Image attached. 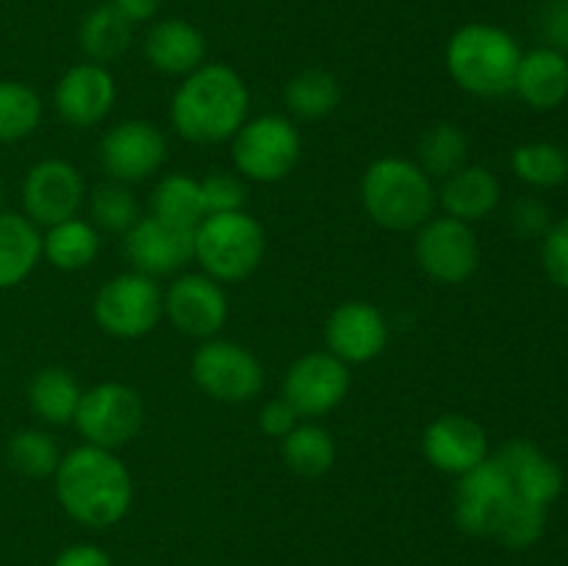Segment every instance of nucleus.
I'll return each instance as SVG.
<instances>
[{
    "label": "nucleus",
    "mask_w": 568,
    "mask_h": 566,
    "mask_svg": "<svg viewBox=\"0 0 568 566\" xmlns=\"http://www.w3.org/2000/svg\"><path fill=\"white\" fill-rule=\"evenodd\" d=\"M521 53L514 33L491 22H469L449 37L444 64L455 87L475 98H503L514 92Z\"/></svg>",
    "instance_id": "4"
},
{
    "label": "nucleus",
    "mask_w": 568,
    "mask_h": 566,
    "mask_svg": "<svg viewBox=\"0 0 568 566\" xmlns=\"http://www.w3.org/2000/svg\"><path fill=\"white\" fill-rule=\"evenodd\" d=\"M55 499L72 522L105 530L122 522L133 503V477L114 449L81 444L61 455L53 475Z\"/></svg>",
    "instance_id": "1"
},
{
    "label": "nucleus",
    "mask_w": 568,
    "mask_h": 566,
    "mask_svg": "<svg viewBox=\"0 0 568 566\" xmlns=\"http://www.w3.org/2000/svg\"><path fill=\"white\" fill-rule=\"evenodd\" d=\"M349 386V366L327 350H314L292 361L283 377L281 397L297 411L300 420H316L336 411L347 400Z\"/></svg>",
    "instance_id": "12"
},
{
    "label": "nucleus",
    "mask_w": 568,
    "mask_h": 566,
    "mask_svg": "<svg viewBox=\"0 0 568 566\" xmlns=\"http://www.w3.org/2000/svg\"><path fill=\"white\" fill-rule=\"evenodd\" d=\"M283 103H286L288 114L297 120H325L342 105V83L333 72L322 70V67H308L288 78L286 89H283Z\"/></svg>",
    "instance_id": "29"
},
{
    "label": "nucleus",
    "mask_w": 568,
    "mask_h": 566,
    "mask_svg": "<svg viewBox=\"0 0 568 566\" xmlns=\"http://www.w3.org/2000/svg\"><path fill=\"white\" fill-rule=\"evenodd\" d=\"M414 255L427 277L444 286L469 281L480 266V242L475 228L447 214H433L414 231Z\"/></svg>",
    "instance_id": "11"
},
{
    "label": "nucleus",
    "mask_w": 568,
    "mask_h": 566,
    "mask_svg": "<svg viewBox=\"0 0 568 566\" xmlns=\"http://www.w3.org/2000/svg\"><path fill=\"white\" fill-rule=\"evenodd\" d=\"M144 59L161 75L186 78L205 64L209 42L194 22L181 17L155 20L144 33Z\"/></svg>",
    "instance_id": "20"
},
{
    "label": "nucleus",
    "mask_w": 568,
    "mask_h": 566,
    "mask_svg": "<svg viewBox=\"0 0 568 566\" xmlns=\"http://www.w3.org/2000/svg\"><path fill=\"white\" fill-rule=\"evenodd\" d=\"M122 250L133 272L153 277H172L194 261V231L166 225L159 216H139L136 225L122 236Z\"/></svg>",
    "instance_id": "16"
},
{
    "label": "nucleus",
    "mask_w": 568,
    "mask_h": 566,
    "mask_svg": "<svg viewBox=\"0 0 568 566\" xmlns=\"http://www.w3.org/2000/svg\"><path fill=\"white\" fill-rule=\"evenodd\" d=\"M42 261V228L26 214L0 209V292L20 286Z\"/></svg>",
    "instance_id": "24"
},
{
    "label": "nucleus",
    "mask_w": 568,
    "mask_h": 566,
    "mask_svg": "<svg viewBox=\"0 0 568 566\" xmlns=\"http://www.w3.org/2000/svg\"><path fill=\"white\" fill-rule=\"evenodd\" d=\"M42 122V100L28 83L0 81V144L22 142Z\"/></svg>",
    "instance_id": "34"
},
{
    "label": "nucleus",
    "mask_w": 568,
    "mask_h": 566,
    "mask_svg": "<svg viewBox=\"0 0 568 566\" xmlns=\"http://www.w3.org/2000/svg\"><path fill=\"white\" fill-rule=\"evenodd\" d=\"M508 216L510 225H514V231L519 233V236H544V233L549 231V225H552L547 203L538 198H519L510 205Z\"/></svg>",
    "instance_id": "39"
},
{
    "label": "nucleus",
    "mask_w": 568,
    "mask_h": 566,
    "mask_svg": "<svg viewBox=\"0 0 568 566\" xmlns=\"http://www.w3.org/2000/svg\"><path fill=\"white\" fill-rule=\"evenodd\" d=\"M466 155H469L466 133L455 122L438 120L422 131L414 161L433 181H444L453 172H458L460 166H466Z\"/></svg>",
    "instance_id": "31"
},
{
    "label": "nucleus",
    "mask_w": 568,
    "mask_h": 566,
    "mask_svg": "<svg viewBox=\"0 0 568 566\" xmlns=\"http://www.w3.org/2000/svg\"><path fill=\"white\" fill-rule=\"evenodd\" d=\"M83 388L64 366H44L28 383V405L48 425H72Z\"/></svg>",
    "instance_id": "25"
},
{
    "label": "nucleus",
    "mask_w": 568,
    "mask_h": 566,
    "mask_svg": "<svg viewBox=\"0 0 568 566\" xmlns=\"http://www.w3.org/2000/svg\"><path fill=\"white\" fill-rule=\"evenodd\" d=\"M283 464L300 477H322L336 464V442L331 431L311 420H300L288 436L281 438Z\"/></svg>",
    "instance_id": "30"
},
{
    "label": "nucleus",
    "mask_w": 568,
    "mask_h": 566,
    "mask_svg": "<svg viewBox=\"0 0 568 566\" xmlns=\"http://www.w3.org/2000/svg\"><path fill=\"white\" fill-rule=\"evenodd\" d=\"M61 447L42 427L17 431L6 444V461L14 472L26 477H53L61 464Z\"/></svg>",
    "instance_id": "33"
},
{
    "label": "nucleus",
    "mask_w": 568,
    "mask_h": 566,
    "mask_svg": "<svg viewBox=\"0 0 568 566\" xmlns=\"http://www.w3.org/2000/svg\"><path fill=\"white\" fill-rule=\"evenodd\" d=\"M150 214L159 216L166 225L194 231L209 216L200 178L186 175V172H166L164 178H159L153 194H150Z\"/></svg>",
    "instance_id": "28"
},
{
    "label": "nucleus",
    "mask_w": 568,
    "mask_h": 566,
    "mask_svg": "<svg viewBox=\"0 0 568 566\" xmlns=\"http://www.w3.org/2000/svg\"><path fill=\"white\" fill-rule=\"evenodd\" d=\"M20 194L22 214L37 228H50L78 216L87 200V181L70 161L44 159L26 172Z\"/></svg>",
    "instance_id": "15"
},
{
    "label": "nucleus",
    "mask_w": 568,
    "mask_h": 566,
    "mask_svg": "<svg viewBox=\"0 0 568 566\" xmlns=\"http://www.w3.org/2000/svg\"><path fill=\"white\" fill-rule=\"evenodd\" d=\"M503 200V183L488 166L466 164L438 186V205L447 216L475 225L497 211Z\"/></svg>",
    "instance_id": "22"
},
{
    "label": "nucleus",
    "mask_w": 568,
    "mask_h": 566,
    "mask_svg": "<svg viewBox=\"0 0 568 566\" xmlns=\"http://www.w3.org/2000/svg\"><path fill=\"white\" fill-rule=\"evenodd\" d=\"M494 455L503 464L516 497L525 499V503L549 508L564 492V472L555 464L552 455L544 453L538 444L527 442V438H516V442H508Z\"/></svg>",
    "instance_id": "21"
},
{
    "label": "nucleus",
    "mask_w": 568,
    "mask_h": 566,
    "mask_svg": "<svg viewBox=\"0 0 568 566\" xmlns=\"http://www.w3.org/2000/svg\"><path fill=\"white\" fill-rule=\"evenodd\" d=\"M266 253L264 225L247 211L209 214L194 228V261L216 283H242Z\"/></svg>",
    "instance_id": "5"
},
{
    "label": "nucleus",
    "mask_w": 568,
    "mask_h": 566,
    "mask_svg": "<svg viewBox=\"0 0 568 566\" xmlns=\"http://www.w3.org/2000/svg\"><path fill=\"white\" fill-rule=\"evenodd\" d=\"M100 255V231L83 216L50 225L42 231V259L61 272H78Z\"/></svg>",
    "instance_id": "27"
},
{
    "label": "nucleus",
    "mask_w": 568,
    "mask_h": 566,
    "mask_svg": "<svg viewBox=\"0 0 568 566\" xmlns=\"http://www.w3.org/2000/svg\"><path fill=\"white\" fill-rule=\"evenodd\" d=\"M0 205H3V181H0Z\"/></svg>",
    "instance_id": "44"
},
{
    "label": "nucleus",
    "mask_w": 568,
    "mask_h": 566,
    "mask_svg": "<svg viewBox=\"0 0 568 566\" xmlns=\"http://www.w3.org/2000/svg\"><path fill=\"white\" fill-rule=\"evenodd\" d=\"M53 566H114V560H111V555L105 553L103 547H98V544L81 542L61 549V553L55 555Z\"/></svg>",
    "instance_id": "42"
},
{
    "label": "nucleus",
    "mask_w": 568,
    "mask_h": 566,
    "mask_svg": "<svg viewBox=\"0 0 568 566\" xmlns=\"http://www.w3.org/2000/svg\"><path fill=\"white\" fill-rule=\"evenodd\" d=\"M538 22L549 48L568 55V0H547Z\"/></svg>",
    "instance_id": "40"
},
{
    "label": "nucleus",
    "mask_w": 568,
    "mask_h": 566,
    "mask_svg": "<svg viewBox=\"0 0 568 566\" xmlns=\"http://www.w3.org/2000/svg\"><path fill=\"white\" fill-rule=\"evenodd\" d=\"M547 511L549 508H544V505L516 499L508 519L499 527L497 542H503L508 549H530L532 544L541 542L544 530H547Z\"/></svg>",
    "instance_id": "36"
},
{
    "label": "nucleus",
    "mask_w": 568,
    "mask_h": 566,
    "mask_svg": "<svg viewBox=\"0 0 568 566\" xmlns=\"http://www.w3.org/2000/svg\"><path fill=\"white\" fill-rule=\"evenodd\" d=\"M541 239V261L549 281L555 286L568 289V216L552 222Z\"/></svg>",
    "instance_id": "38"
},
{
    "label": "nucleus",
    "mask_w": 568,
    "mask_h": 566,
    "mask_svg": "<svg viewBox=\"0 0 568 566\" xmlns=\"http://www.w3.org/2000/svg\"><path fill=\"white\" fill-rule=\"evenodd\" d=\"M422 455L444 475H466L491 455L488 433L466 414H442L422 433Z\"/></svg>",
    "instance_id": "18"
},
{
    "label": "nucleus",
    "mask_w": 568,
    "mask_h": 566,
    "mask_svg": "<svg viewBox=\"0 0 568 566\" xmlns=\"http://www.w3.org/2000/svg\"><path fill=\"white\" fill-rule=\"evenodd\" d=\"M109 3H114V9L120 11L131 26H139V22H150L159 14L161 0H109Z\"/></svg>",
    "instance_id": "43"
},
{
    "label": "nucleus",
    "mask_w": 568,
    "mask_h": 566,
    "mask_svg": "<svg viewBox=\"0 0 568 566\" xmlns=\"http://www.w3.org/2000/svg\"><path fill=\"white\" fill-rule=\"evenodd\" d=\"M227 314H231V305H227L225 286L205 272H178L166 286L164 316L183 336L197 338V342L220 336Z\"/></svg>",
    "instance_id": "14"
},
{
    "label": "nucleus",
    "mask_w": 568,
    "mask_h": 566,
    "mask_svg": "<svg viewBox=\"0 0 568 566\" xmlns=\"http://www.w3.org/2000/svg\"><path fill=\"white\" fill-rule=\"evenodd\" d=\"M83 444L103 449H120L139 436L144 425V403L128 383L105 381L87 388L72 420Z\"/></svg>",
    "instance_id": "9"
},
{
    "label": "nucleus",
    "mask_w": 568,
    "mask_h": 566,
    "mask_svg": "<svg viewBox=\"0 0 568 566\" xmlns=\"http://www.w3.org/2000/svg\"><path fill=\"white\" fill-rule=\"evenodd\" d=\"M516 492L505 475L497 455H488L483 464L469 469L455 483L453 516L466 536L497 538L499 527L516 505Z\"/></svg>",
    "instance_id": "10"
},
{
    "label": "nucleus",
    "mask_w": 568,
    "mask_h": 566,
    "mask_svg": "<svg viewBox=\"0 0 568 566\" xmlns=\"http://www.w3.org/2000/svg\"><path fill=\"white\" fill-rule=\"evenodd\" d=\"M200 189H203L205 214H231V211H244L247 205V181L239 172H209L200 178Z\"/></svg>",
    "instance_id": "37"
},
{
    "label": "nucleus",
    "mask_w": 568,
    "mask_h": 566,
    "mask_svg": "<svg viewBox=\"0 0 568 566\" xmlns=\"http://www.w3.org/2000/svg\"><path fill=\"white\" fill-rule=\"evenodd\" d=\"M233 166L244 181L277 183L294 172L303 155V133L288 117L261 114L231 139Z\"/></svg>",
    "instance_id": "6"
},
{
    "label": "nucleus",
    "mask_w": 568,
    "mask_h": 566,
    "mask_svg": "<svg viewBox=\"0 0 568 566\" xmlns=\"http://www.w3.org/2000/svg\"><path fill=\"white\" fill-rule=\"evenodd\" d=\"M92 316L103 333L114 338H142L155 331L164 316V292L142 272H120L98 289Z\"/></svg>",
    "instance_id": "7"
},
{
    "label": "nucleus",
    "mask_w": 568,
    "mask_h": 566,
    "mask_svg": "<svg viewBox=\"0 0 568 566\" xmlns=\"http://www.w3.org/2000/svg\"><path fill=\"white\" fill-rule=\"evenodd\" d=\"M361 205L383 231L414 233L436 214V181L403 155H383L361 178Z\"/></svg>",
    "instance_id": "3"
},
{
    "label": "nucleus",
    "mask_w": 568,
    "mask_h": 566,
    "mask_svg": "<svg viewBox=\"0 0 568 566\" xmlns=\"http://www.w3.org/2000/svg\"><path fill=\"white\" fill-rule=\"evenodd\" d=\"M192 377L200 392L220 403H250L264 386L258 355L233 338H205L192 355Z\"/></svg>",
    "instance_id": "8"
},
{
    "label": "nucleus",
    "mask_w": 568,
    "mask_h": 566,
    "mask_svg": "<svg viewBox=\"0 0 568 566\" xmlns=\"http://www.w3.org/2000/svg\"><path fill=\"white\" fill-rule=\"evenodd\" d=\"M514 92L536 111H552L568 98V55L541 44L521 53Z\"/></svg>",
    "instance_id": "23"
},
{
    "label": "nucleus",
    "mask_w": 568,
    "mask_h": 566,
    "mask_svg": "<svg viewBox=\"0 0 568 566\" xmlns=\"http://www.w3.org/2000/svg\"><path fill=\"white\" fill-rule=\"evenodd\" d=\"M133 42V26L114 9V3H100L89 11L78 26V48L87 61L109 67L111 61L122 59Z\"/></svg>",
    "instance_id": "26"
},
{
    "label": "nucleus",
    "mask_w": 568,
    "mask_h": 566,
    "mask_svg": "<svg viewBox=\"0 0 568 566\" xmlns=\"http://www.w3.org/2000/svg\"><path fill=\"white\" fill-rule=\"evenodd\" d=\"M247 117V83L222 61H205L192 75L181 78L172 94V128L178 137L192 144L231 142Z\"/></svg>",
    "instance_id": "2"
},
{
    "label": "nucleus",
    "mask_w": 568,
    "mask_h": 566,
    "mask_svg": "<svg viewBox=\"0 0 568 566\" xmlns=\"http://www.w3.org/2000/svg\"><path fill=\"white\" fill-rule=\"evenodd\" d=\"M297 422H300V414L283 397L270 400V403H266L258 414V427L272 438L288 436Z\"/></svg>",
    "instance_id": "41"
},
{
    "label": "nucleus",
    "mask_w": 568,
    "mask_h": 566,
    "mask_svg": "<svg viewBox=\"0 0 568 566\" xmlns=\"http://www.w3.org/2000/svg\"><path fill=\"white\" fill-rule=\"evenodd\" d=\"M116 103V81L109 67L81 61L55 81V114L72 128H92L111 114Z\"/></svg>",
    "instance_id": "19"
},
{
    "label": "nucleus",
    "mask_w": 568,
    "mask_h": 566,
    "mask_svg": "<svg viewBox=\"0 0 568 566\" xmlns=\"http://www.w3.org/2000/svg\"><path fill=\"white\" fill-rule=\"evenodd\" d=\"M392 327L383 311L369 300H347L331 311L325 322L327 353L344 364H369L386 350Z\"/></svg>",
    "instance_id": "17"
},
{
    "label": "nucleus",
    "mask_w": 568,
    "mask_h": 566,
    "mask_svg": "<svg viewBox=\"0 0 568 566\" xmlns=\"http://www.w3.org/2000/svg\"><path fill=\"white\" fill-rule=\"evenodd\" d=\"M139 216H142V211H139L131 186H125V183L105 181L89 194V222L98 231L122 233L125 236L136 225Z\"/></svg>",
    "instance_id": "35"
},
{
    "label": "nucleus",
    "mask_w": 568,
    "mask_h": 566,
    "mask_svg": "<svg viewBox=\"0 0 568 566\" xmlns=\"http://www.w3.org/2000/svg\"><path fill=\"white\" fill-rule=\"evenodd\" d=\"M510 170L527 186L555 189L568 181V153L560 144L536 139V142H525L514 150Z\"/></svg>",
    "instance_id": "32"
},
{
    "label": "nucleus",
    "mask_w": 568,
    "mask_h": 566,
    "mask_svg": "<svg viewBox=\"0 0 568 566\" xmlns=\"http://www.w3.org/2000/svg\"><path fill=\"white\" fill-rule=\"evenodd\" d=\"M98 161L109 181L142 183L159 175L166 161V137L159 125L148 120L116 122L100 139Z\"/></svg>",
    "instance_id": "13"
}]
</instances>
